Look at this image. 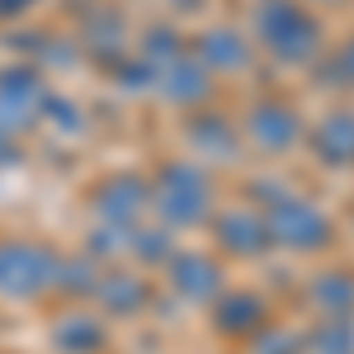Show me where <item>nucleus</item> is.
<instances>
[{"instance_id": "f257e3e1", "label": "nucleus", "mask_w": 354, "mask_h": 354, "mask_svg": "<svg viewBox=\"0 0 354 354\" xmlns=\"http://www.w3.org/2000/svg\"><path fill=\"white\" fill-rule=\"evenodd\" d=\"M151 208L161 213L170 232L198 227L213 218V180L194 161H165L151 180Z\"/></svg>"}, {"instance_id": "f03ea898", "label": "nucleus", "mask_w": 354, "mask_h": 354, "mask_svg": "<svg viewBox=\"0 0 354 354\" xmlns=\"http://www.w3.org/2000/svg\"><path fill=\"white\" fill-rule=\"evenodd\" d=\"M255 38L279 62H312L322 48V24L302 10V0H265L255 10Z\"/></svg>"}, {"instance_id": "7ed1b4c3", "label": "nucleus", "mask_w": 354, "mask_h": 354, "mask_svg": "<svg viewBox=\"0 0 354 354\" xmlns=\"http://www.w3.org/2000/svg\"><path fill=\"white\" fill-rule=\"evenodd\" d=\"M57 270H62V255L43 241H0V293L5 298H38V293H53L57 288Z\"/></svg>"}, {"instance_id": "20e7f679", "label": "nucleus", "mask_w": 354, "mask_h": 354, "mask_svg": "<svg viewBox=\"0 0 354 354\" xmlns=\"http://www.w3.org/2000/svg\"><path fill=\"white\" fill-rule=\"evenodd\" d=\"M265 222H270V241L274 245H288V250H322V245H330V236H335V227H330V218L317 208V203H307V198H298V194H283L279 203H270V213H265Z\"/></svg>"}, {"instance_id": "39448f33", "label": "nucleus", "mask_w": 354, "mask_h": 354, "mask_svg": "<svg viewBox=\"0 0 354 354\" xmlns=\"http://www.w3.org/2000/svg\"><path fill=\"white\" fill-rule=\"evenodd\" d=\"M147 208H151V180H142V175H113V180H104L95 189V218H100V227L133 232V227H142Z\"/></svg>"}, {"instance_id": "423d86ee", "label": "nucleus", "mask_w": 354, "mask_h": 354, "mask_svg": "<svg viewBox=\"0 0 354 354\" xmlns=\"http://www.w3.org/2000/svg\"><path fill=\"white\" fill-rule=\"evenodd\" d=\"M43 109H48V95H43L38 71H5L0 76V137H15L33 123H43Z\"/></svg>"}, {"instance_id": "0eeeda50", "label": "nucleus", "mask_w": 354, "mask_h": 354, "mask_svg": "<svg viewBox=\"0 0 354 354\" xmlns=\"http://www.w3.org/2000/svg\"><path fill=\"white\" fill-rule=\"evenodd\" d=\"M245 142L260 147L265 156H283V151H293L302 142V118L279 100H260L245 113Z\"/></svg>"}, {"instance_id": "6e6552de", "label": "nucleus", "mask_w": 354, "mask_h": 354, "mask_svg": "<svg viewBox=\"0 0 354 354\" xmlns=\"http://www.w3.org/2000/svg\"><path fill=\"white\" fill-rule=\"evenodd\" d=\"M151 85L161 90L170 104H180V109H198V104L213 95V71H208L198 57L180 53V57H170L161 71L151 76Z\"/></svg>"}, {"instance_id": "1a4fd4ad", "label": "nucleus", "mask_w": 354, "mask_h": 354, "mask_svg": "<svg viewBox=\"0 0 354 354\" xmlns=\"http://www.w3.org/2000/svg\"><path fill=\"white\" fill-rule=\"evenodd\" d=\"M90 298L100 302L104 312H113V317H137L151 302V293H147V279L142 274L123 270V265H104V274H100V283H95Z\"/></svg>"}, {"instance_id": "9d476101", "label": "nucleus", "mask_w": 354, "mask_h": 354, "mask_svg": "<svg viewBox=\"0 0 354 354\" xmlns=\"http://www.w3.org/2000/svg\"><path fill=\"white\" fill-rule=\"evenodd\" d=\"M218 241L227 255H260L270 241V222L265 213H255V208H227L218 218Z\"/></svg>"}, {"instance_id": "9b49d317", "label": "nucleus", "mask_w": 354, "mask_h": 354, "mask_svg": "<svg viewBox=\"0 0 354 354\" xmlns=\"http://www.w3.org/2000/svg\"><path fill=\"white\" fill-rule=\"evenodd\" d=\"M170 288L189 302H213L222 293V270L208 255H170Z\"/></svg>"}, {"instance_id": "f8f14e48", "label": "nucleus", "mask_w": 354, "mask_h": 354, "mask_svg": "<svg viewBox=\"0 0 354 354\" xmlns=\"http://www.w3.org/2000/svg\"><path fill=\"white\" fill-rule=\"evenodd\" d=\"M312 151L322 165H354V113L335 109L312 128Z\"/></svg>"}, {"instance_id": "ddd939ff", "label": "nucleus", "mask_w": 354, "mask_h": 354, "mask_svg": "<svg viewBox=\"0 0 354 354\" xmlns=\"http://www.w3.org/2000/svg\"><path fill=\"white\" fill-rule=\"evenodd\" d=\"M198 62L213 71V76H236V71H245L250 66V43H245L241 33H232V28H213V33H203L198 38Z\"/></svg>"}, {"instance_id": "4468645a", "label": "nucleus", "mask_w": 354, "mask_h": 354, "mask_svg": "<svg viewBox=\"0 0 354 354\" xmlns=\"http://www.w3.org/2000/svg\"><path fill=\"white\" fill-rule=\"evenodd\" d=\"M189 147L208 161H232L236 147H241V133L222 118V113H194L189 118Z\"/></svg>"}, {"instance_id": "2eb2a0df", "label": "nucleus", "mask_w": 354, "mask_h": 354, "mask_svg": "<svg viewBox=\"0 0 354 354\" xmlns=\"http://www.w3.org/2000/svg\"><path fill=\"white\" fill-rule=\"evenodd\" d=\"M53 340H57L62 354H100L104 340H109V330H104L100 317H90V312H66L53 326Z\"/></svg>"}, {"instance_id": "dca6fc26", "label": "nucleus", "mask_w": 354, "mask_h": 354, "mask_svg": "<svg viewBox=\"0 0 354 354\" xmlns=\"http://www.w3.org/2000/svg\"><path fill=\"white\" fill-rule=\"evenodd\" d=\"M213 307H218V330L227 335H255L265 326V302L255 293H218Z\"/></svg>"}, {"instance_id": "f3484780", "label": "nucleus", "mask_w": 354, "mask_h": 354, "mask_svg": "<svg viewBox=\"0 0 354 354\" xmlns=\"http://www.w3.org/2000/svg\"><path fill=\"white\" fill-rule=\"evenodd\" d=\"M312 307L322 317H354V274L350 270H326L312 283Z\"/></svg>"}, {"instance_id": "a211bd4d", "label": "nucleus", "mask_w": 354, "mask_h": 354, "mask_svg": "<svg viewBox=\"0 0 354 354\" xmlns=\"http://www.w3.org/2000/svg\"><path fill=\"white\" fill-rule=\"evenodd\" d=\"M307 354H354V326L350 317H326L322 326L302 340Z\"/></svg>"}, {"instance_id": "6ab92c4d", "label": "nucleus", "mask_w": 354, "mask_h": 354, "mask_svg": "<svg viewBox=\"0 0 354 354\" xmlns=\"http://www.w3.org/2000/svg\"><path fill=\"white\" fill-rule=\"evenodd\" d=\"M100 274H104V260H62V270H57V288L62 293H76V298H90L95 293V283H100Z\"/></svg>"}, {"instance_id": "aec40b11", "label": "nucleus", "mask_w": 354, "mask_h": 354, "mask_svg": "<svg viewBox=\"0 0 354 354\" xmlns=\"http://www.w3.org/2000/svg\"><path fill=\"white\" fill-rule=\"evenodd\" d=\"M250 354H302V335L279 326H260L250 335Z\"/></svg>"}, {"instance_id": "412c9836", "label": "nucleus", "mask_w": 354, "mask_h": 354, "mask_svg": "<svg viewBox=\"0 0 354 354\" xmlns=\"http://www.w3.org/2000/svg\"><path fill=\"white\" fill-rule=\"evenodd\" d=\"M335 71H345V81H354V43H350V48H340V57H335Z\"/></svg>"}, {"instance_id": "4be33fe9", "label": "nucleus", "mask_w": 354, "mask_h": 354, "mask_svg": "<svg viewBox=\"0 0 354 354\" xmlns=\"http://www.w3.org/2000/svg\"><path fill=\"white\" fill-rule=\"evenodd\" d=\"M33 0H0V15H24Z\"/></svg>"}, {"instance_id": "5701e85b", "label": "nucleus", "mask_w": 354, "mask_h": 354, "mask_svg": "<svg viewBox=\"0 0 354 354\" xmlns=\"http://www.w3.org/2000/svg\"><path fill=\"white\" fill-rule=\"evenodd\" d=\"M317 5H340V0H317Z\"/></svg>"}]
</instances>
